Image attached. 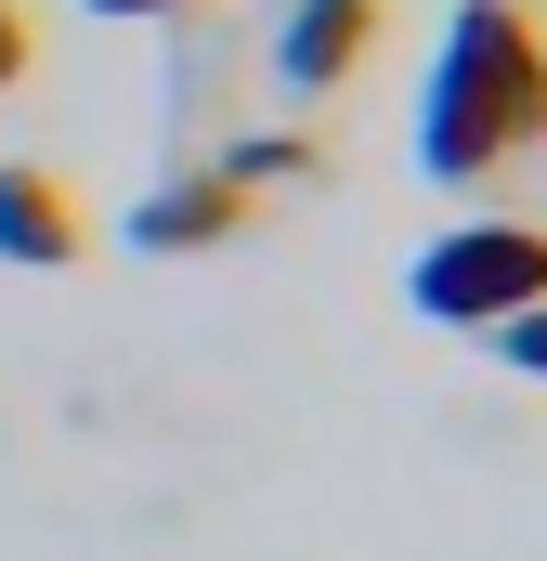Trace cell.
<instances>
[{
	"label": "cell",
	"mask_w": 547,
	"mask_h": 561,
	"mask_svg": "<svg viewBox=\"0 0 547 561\" xmlns=\"http://www.w3.org/2000/svg\"><path fill=\"white\" fill-rule=\"evenodd\" d=\"M261 222V196H235L222 170H183V183H156L131 209V249H156V262H196V249H235Z\"/></svg>",
	"instance_id": "obj_5"
},
{
	"label": "cell",
	"mask_w": 547,
	"mask_h": 561,
	"mask_svg": "<svg viewBox=\"0 0 547 561\" xmlns=\"http://www.w3.org/2000/svg\"><path fill=\"white\" fill-rule=\"evenodd\" d=\"M79 13H131L143 26V13H196V0H79Z\"/></svg>",
	"instance_id": "obj_9"
},
{
	"label": "cell",
	"mask_w": 547,
	"mask_h": 561,
	"mask_svg": "<svg viewBox=\"0 0 547 561\" xmlns=\"http://www.w3.org/2000/svg\"><path fill=\"white\" fill-rule=\"evenodd\" d=\"M313 170H326V144H300V131H248V144H222V183H235V196L313 183Z\"/></svg>",
	"instance_id": "obj_6"
},
{
	"label": "cell",
	"mask_w": 547,
	"mask_h": 561,
	"mask_svg": "<svg viewBox=\"0 0 547 561\" xmlns=\"http://www.w3.org/2000/svg\"><path fill=\"white\" fill-rule=\"evenodd\" d=\"M379 39H392V0H287V26H274V79H287L300 105H326V92L365 79Z\"/></svg>",
	"instance_id": "obj_3"
},
{
	"label": "cell",
	"mask_w": 547,
	"mask_h": 561,
	"mask_svg": "<svg viewBox=\"0 0 547 561\" xmlns=\"http://www.w3.org/2000/svg\"><path fill=\"white\" fill-rule=\"evenodd\" d=\"M547 144V0H456L430 92H417V170L496 183Z\"/></svg>",
	"instance_id": "obj_1"
},
{
	"label": "cell",
	"mask_w": 547,
	"mask_h": 561,
	"mask_svg": "<svg viewBox=\"0 0 547 561\" xmlns=\"http://www.w3.org/2000/svg\"><path fill=\"white\" fill-rule=\"evenodd\" d=\"M405 300L430 313V327H496V313H522V300H547V222H456V236H430L405 262Z\"/></svg>",
	"instance_id": "obj_2"
},
{
	"label": "cell",
	"mask_w": 547,
	"mask_h": 561,
	"mask_svg": "<svg viewBox=\"0 0 547 561\" xmlns=\"http://www.w3.org/2000/svg\"><path fill=\"white\" fill-rule=\"evenodd\" d=\"M0 262H26V275L92 262V196L66 170H39V157H0Z\"/></svg>",
	"instance_id": "obj_4"
},
{
	"label": "cell",
	"mask_w": 547,
	"mask_h": 561,
	"mask_svg": "<svg viewBox=\"0 0 547 561\" xmlns=\"http://www.w3.org/2000/svg\"><path fill=\"white\" fill-rule=\"evenodd\" d=\"M482 340H496V366H509V379H547V300H522V313H496Z\"/></svg>",
	"instance_id": "obj_7"
},
{
	"label": "cell",
	"mask_w": 547,
	"mask_h": 561,
	"mask_svg": "<svg viewBox=\"0 0 547 561\" xmlns=\"http://www.w3.org/2000/svg\"><path fill=\"white\" fill-rule=\"evenodd\" d=\"M26 66H39V13H26V0H0V105L26 92Z\"/></svg>",
	"instance_id": "obj_8"
}]
</instances>
